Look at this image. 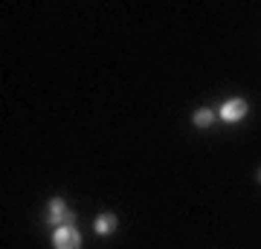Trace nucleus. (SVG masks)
<instances>
[{
  "mask_svg": "<svg viewBox=\"0 0 261 249\" xmlns=\"http://www.w3.org/2000/svg\"><path fill=\"white\" fill-rule=\"evenodd\" d=\"M53 243H56V249H79L82 246V235H79L75 226H58L53 232Z\"/></svg>",
  "mask_w": 261,
  "mask_h": 249,
  "instance_id": "nucleus-1",
  "label": "nucleus"
},
{
  "mask_svg": "<svg viewBox=\"0 0 261 249\" xmlns=\"http://www.w3.org/2000/svg\"><path fill=\"white\" fill-rule=\"evenodd\" d=\"M47 220L53 223V226H73L75 223V214L73 212H67V206H64V200H53L49 203V209H47Z\"/></svg>",
  "mask_w": 261,
  "mask_h": 249,
  "instance_id": "nucleus-2",
  "label": "nucleus"
},
{
  "mask_svg": "<svg viewBox=\"0 0 261 249\" xmlns=\"http://www.w3.org/2000/svg\"><path fill=\"white\" fill-rule=\"evenodd\" d=\"M221 119L224 122H238L247 116V102L244 99H229V102H224V107H221Z\"/></svg>",
  "mask_w": 261,
  "mask_h": 249,
  "instance_id": "nucleus-3",
  "label": "nucleus"
},
{
  "mask_svg": "<svg viewBox=\"0 0 261 249\" xmlns=\"http://www.w3.org/2000/svg\"><path fill=\"white\" fill-rule=\"evenodd\" d=\"M116 214H99V217H96V223H93V229L99 232V235H111L113 229H116Z\"/></svg>",
  "mask_w": 261,
  "mask_h": 249,
  "instance_id": "nucleus-4",
  "label": "nucleus"
},
{
  "mask_svg": "<svg viewBox=\"0 0 261 249\" xmlns=\"http://www.w3.org/2000/svg\"><path fill=\"white\" fill-rule=\"evenodd\" d=\"M212 119H215V110H209V107H200V110L195 113V125H197V128L212 125Z\"/></svg>",
  "mask_w": 261,
  "mask_h": 249,
  "instance_id": "nucleus-5",
  "label": "nucleus"
}]
</instances>
